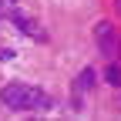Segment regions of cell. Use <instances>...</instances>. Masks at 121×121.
Returning <instances> with one entry per match:
<instances>
[{"mask_svg": "<svg viewBox=\"0 0 121 121\" xmlns=\"http://www.w3.org/2000/svg\"><path fill=\"white\" fill-rule=\"evenodd\" d=\"M0 101H4L10 111H30V108H37V104H44L47 98H44L37 87H30V84H7L0 91Z\"/></svg>", "mask_w": 121, "mask_h": 121, "instance_id": "obj_1", "label": "cell"}, {"mask_svg": "<svg viewBox=\"0 0 121 121\" xmlns=\"http://www.w3.org/2000/svg\"><path fill=\"white\" fill-rule=\"evenodd\" d=\"M13 24H17V30H24V34H30L34 40H47V30H44L40 24H34L30 17H24V13H13Z\"/></svg>", "mask_w": 121, "mask_h": 121, "instance_id": "obj_2", "label": "cell"}]
</instances>
